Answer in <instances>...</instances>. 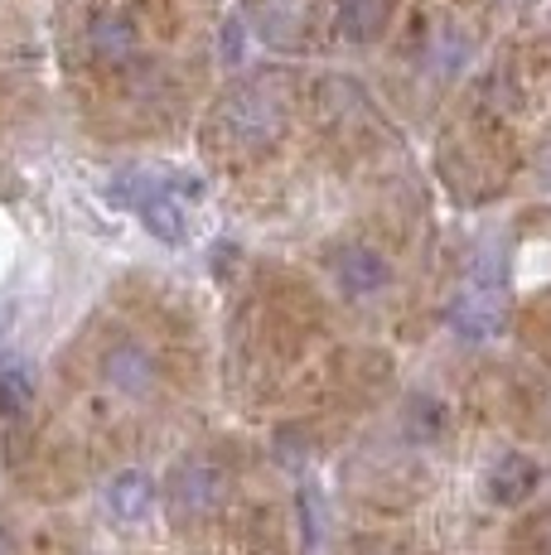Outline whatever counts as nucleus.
Here are the masks:
<instances>
[{"instance_id":"3","label":"nucleus","mask_w":551,"mask_h":555,"mask_svg":"<svg viewBox=\"0 0 551 555\" xmlns=\"http://www.w3.org/2000/svg\"><path fill=\"white\" fill-rule=\"evenodd\" d=\"M102 382H107L112 391H121V397L145 401L161 387V362H155L151 348L136 344V338H121V344H112L107 353H102Z\"/></svg>"},{"instance_id":"6","label":"nucleus","mask_w":551,"mask_h":555,"mask_svg":"<svg viewBox=\"0 0 551 555\" xmlns=\"http://www.w3.org/2000/svg\"><path fill=\"white\" fill-rule=\"evenodd\" d=\"M508 319V305L498 295V285H464L460 295L450 300V324L460 328L464 338H494Z\"/></svg>"},{"instance_id":"2","label":"nucleus","mask_w":551,"mask_h":555,"mask_svg":"<svg viewBox=\"0 0 551 555\" xmlns=\"http://www.w3.org/2000/svg\"><path fill=\"white\" fill-rule=\"evenodd\" d=\"M165 498H169V512L184 521L214 517V512L228 503V468H222L214 454H184L169 468Z\"/></svg>"},{"instance_id":"10","label":"nucleus","mask_w":551,"mask_h":555,"mask_svg":"<svg viewBox=\"0 0 551 555\" xmlns=\"http://www.w3.org/2000/svg\"><path fill=\"white\" fill-rule=\"evenodd\" d=\"M392 20V5L387 0H344L338 5V35L348 44H377Z\"/></svg>"},{"instance_id":"12","label":"nucleus","mask_w":551,"mask_h":555,"mask_svg":"<svg viewBox=\"0 0 551 555\" xmlns=\"http://www.w3.org/2000/svg\"><path fill=\"white\" fill-rule=\"evenodd\" d=\"M445 405L436 397H411L407 401V415H401V430H407V440L417 444H436L445 435Z\"/></svg>"},{"instance_id":"11","label":"nucleus","mask_w":551,"mask_h":555,"mask_svg":"<svg viewBox=\"0 0 551 555\" xmlns=\"http://www.w3.org/2000/svg\"><path fill=\"white\" fill-rule=\"evenodd\" d=\"M88 53L98 63H126L136 53V25L126 15H98L88 25Z\"/></svg>"},{"instance_id":"1","label":"nucleus","mask_w":551,"mask_h":555,"mask_svg":"<svg viewBox=\"0 0 551 555\" xmlns=\"http://www.w3.org/2000/svg\"><path fill=\"white\" fill-rule=\"evenodd\" d=\"M214 126L222 135V145L242 155H267L276 141L285 135V102L276 98L267 82H247V88H232L218 102Z\"/></svg>"},{"instance_id":"13","label":"nucleus","mask_w":551,"mask_h":555,"mask_svg":"<svg viewBox=\"0 0 551 555\" xmlns=\"http://www.w3.org/2000/svg\"><path fill=\"white\" fill-rule=\"evenodd\" d=\"M29 401H35V372H29V362L0 358V411L20 415Z\"/></svg>"},{"instance_id":"7","label":"nucleus","mask_w":551,"mask_h":555,"mask_svg":"<svg viewBox=\"0 0 551 555\" xmlns=\"http://www.w3.org/2000/svg\"><path fill=\"white\" fill-rule=\"evenodd\" d=\"M489 498L498 507H523L527 498L537 493V483H542V468H537V459L533 454H523V450H508V454H498L494 459V468H489Z\"/></svg>"},{"instance_id":"14","label":"nucleus","mask_w":551,"mask_h":555,"mask_svg":"<svg viewBox=\"0 0 551 555\" xmlns=\"http://www.w3.org/2000/svg\"><path fill=\"white\" fill-rule=\"evenodd\" d=\"M20 551V541H15V531L5 527V521H0V555H15Z\"/></svg>"},{"instance_id":"8","label":"nucleus","mask_w":551,"mask_h":555,"mask_svg":"<svg viewBox=\"0 0 551 555\" xmlns=\"http://www.w3.org/2000/svg\"><path fill=\"white\" fill-rule=\"evenodd\" d=\"M257 35L271 49H300L305 35H310V5L305 0H261Z\"/></svg>"},{"instance_id":"4","label":"nucleus","mask_w":551,"mask_h":555,"mask_svg":"<svg viewBox=\"0 0 551 555\" xmlns=\"http://www.w3.org/2000/svg\"><path fill=\"white\" fill-rule=\"evenodd\" d=\"M330 271H334V285L348 295V300H373V295H383L392 285L387 256L377 247H368V242H348V247H338Z\"/></svg>"},{"instance_id":"9","label":"nucleus","mask_w":551,"mask_h":555,"mask_svg":"<svg viewBox=\"0 0 551 555\" xmlns=\"http://www.w3.org/2000/svg\"><path fill=\"white\" fill-rule=\"evenodd\" d=\"M155 498H161V488L145 468H121L107 483V507L116 521H145L155 512Z\"/></svg>"},{"instance_id":"5","label":"nucleus","mask_w":551,"mask_h":555,"mask_svg":"<svg viewBox=\"0 0 551 555\" xmlns=\"http://www.w3.org/2000/svg\"><path fill=\"white\" fill-rule=\"evenodd\" d=\"M126 184H131V208L141 212L145 232L161 237L165 247H179V242H184V208L175 203V189L151 184V179H141V175L136 179L126 175Z\"/></svg>"}]
</instances>
